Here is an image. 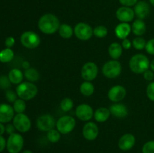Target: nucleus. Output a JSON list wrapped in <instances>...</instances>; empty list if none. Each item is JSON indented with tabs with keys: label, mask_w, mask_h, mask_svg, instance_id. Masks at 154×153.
<instances>
[{
	"label": "nucleus",
	"mask_w": 154,
	"mask_h": 153,
	"mask_svg": "<svg viewBox=\"0 0 154 153\" xmlns=\"http://www.w3.org/2000/svg\"><path fill=\"white\" fill-rule=\"evenodd\" d=\"M23 74L24 76H25L27 80H29V82H36L40 78L39 72L35 68H29L25 70Z\"/></svg>",
	"instance_id": "obj_28"
},
{
	"label": "nucleus",
	"mask_w": 154,
	"mask_h": 153,
	"mask_svg": "<svg viewBox=\"0 0 154 153\" xmlns=\"http://www.w3.org/2000/svg\"><path fill=\"white\" fill-rule=\"evenodd\" d=\"M14 52L11 48H5L0 51V62L2 63H8L13 60Z\"/></svg>",
	"instance_id": "obj_27"
},
{
	"label": "nucleus",
	"mask_w": 154,
	"mask_h": 153,
	"mask_svg": "<svg viewBox=\"0 0 154 153\" xmlns=\"http://www.w3.org/2000/svg\"><path fill=\"white\" fill-rule=\"evenodd\" d=\"M22 153H32V152L31 151V150H24L23 152Z\"/></svg>",
	"instance_id": "obj_48"
},
{
	"label": "nucleus",
	"mask_w": 154,
	"mask_h": 153,
	"mask_svg": "<svg viewBox=\"0 0 154 153\" xmlns=\"http://www.w3.org/2000/svg\"><path fill=\"white\" fill-rule=\"evenodd\" d=\"M55 118L51 114H43L38 117L36 120V126L41 131L48 132L54 129L56 126Z\"/></svg>",
	"instance_id": "obj_9"
},
{
	"label": "nucleus",
	"mask_w": 154,
	"mask_h": 153,
	"mask_svg": "<svg viewBox=\"0 0 154 153\" xmlns=\"http://www.w3.org/2000/svg\"><path fill=\"white\" fill-rule=\"evenodd\" d=\"M142 153H154V140L147 141L144 144L141 149Z\"/></svg>",
	"instance_id": "obj_35"
},
{
	"label": "nucleus",
	"mask_w": 154,
	"mask_h": 153,
	"mask_svg": "<svg viewBox=\"0 0 154 153\" xmlns=\"http://www.w3.org/2000/svg\"><path fill=\"white\" fill-rule=\"evenodd\" d=\"M132 32V26L129 22H120L115 27L114 32L116 36L120 40L127 38Z\"/></svg>",
	"instance_id": "obj_20"
},
{
	"label": "nucleus",
	"mask_w": 154,
	"mask_h": 153,
	"mask_svg": "<svg viewBox=\"0 0 154 153\" xmlns=\"http://www.w3.org/2000/svg\"><path fill=\"white\" fill-rule=\"evenodd\" d=\"M146 94L149 100L154 102V81H152L147 85Z\"/></svg>",
	"instance_id": "obj_36"
},
{
	"label": "nucleus",
	"mask_w": 154,
	"mask_h": 153,
	"mask_svg": "<svg viewBox=\"0 0 154 153\" xmlns=\"http://www.w3.org/2000/svg\"><path fill=\"white\" fill-rule=\"evenodd\" d=\"M132 46L135 48V50H142L145 49L146 44H147V41H146L145 39L144 38H142L141 36H138L135 38L133 39L132 40Z\"/></svg>",
	"instance_id": "obj_32"
},
{
	"label": "nucleus",
	"mask_w": 154,
	"mask_h": 153,
	"mask_svg": "<svg viewBox=\"0 0 154 153\" xmlns=\"http://www.w3.org/2000/svg\"><path fill=\"white\" fill-rule=\"evenodd\" d=\"M135 12L130 7L121 6L116 10V17L121 22H130L135 18Z\"/></svg>",
	"instance_id": "obj_14"
},
{
	"label": "nucleus",
	"mask_w": 154,
	"mask_h": 153,
	"mask_svg": "<svg viewBox=\"0 0 154 153\" xmlns=\"http://www.w3.org/2000/svg\"><path fill=\"white\" fill-rule=\"evenodd\" d=\"M20 42L23 46L27 49H35L40 45L41 38L35 32L26 31L21 34Z\"/></svg>",
	"instance_id": "obj_7"
},
{
	"label": "nucleus",
	"mask_w": 154,
	"mask_h": 153,
	"mask_svg": "<svg viewBox=\"0 0 154 153\" xmlns=\"http://www.w3.org/2000/svg\"><path fill=\"white\" fill-rule=\"evenodd\" d=\"M149 2H150V4H151L152 6L154 7V0H149Z\"/></svg>",
	"instance_id": "obj_49"
},
{
	"label": "nucleus",
	"mask_w": 154,
	"mask_h": 153,
	"mask_svg": "<svg viewBox=\"0 0 154 153\" xmlns=\"http://www.w3.org/2000/svg\"><path fill=\"white\" fill-rule=\"evenodd\" d=\"M13 124L15 128L20 133H26L32 127V122L29 116L26 114L17 113L13 118Z\"/></svg>",
	"instance_id": "obj_8"
},
{
	"label": "nucleus",
	"mask_w": 154,
	"mask_h": 153,
	"mask_svg": "<svg viewBox=\"0 0 154 153\" xmlns=\"http://www.w3.org/2000/svg\"><path fill=\"white\" fill-rule=\"evenodd\" d=\"M75 114L76 116L81 121L88 122L93 117L94 111L90 105L87 104H81L76 107Z\"/></svg>",
	"instance_id": "obj_13"
},
{
	"label": "nucleus",
	"mask_w": 154,
	"mask_h": 153,
	"mask_svg": "<svg viewBox=\"0 0 154 153\" xmlns=\"http://www.w3.org/2000/svg\"><path fill=\"white\" fill-rule=\"evenodd\" d=\"M135 15L138 19L144 20L150 13V6L145 1H138L134 6Z\"/></svg>",
	"instance_id": "obj_18"
},
{
	"label": "nucleus",
	"mask_w": 154,
	"mask_h": 153,
	"mask_svg": "<svg viewBox=\"0 0 154 153\" xmlns=\"http://www.w3.org/2000/svg\"><path fill=\"white\" fill-rule=\"evenodd\" d=\"M80 92L83 95L90 97L95 92L94 85L90 81H84L80 86Z\"/></svg>",
	"instance_id": "obj_25"
},
{
	"label": "nucleus",
	"mask_w": 154,
	"mask_h": 153,
	"mask_svg": "<svg viewBox=\"0 0 154 153\" xmlns=\"http://www.w3.org/2000/svg\"><path fill=\"white\" fill-rule=\"evenodd\" d=\"M74 34L79 40H88L93 35V28L86 22H78L74 28Z\"/></svg>",
	"instance_id": "obj_10"
},
{
	"label": "nucleus",
	"mask_w": 154,
	"mask_h": 153,
	"mask_svg": "<svg viewBox=\"0 0 154 153\" xmlns=\"http://www.w3.org/2000/svg\"><path fill=\"white\" fill-rule=\"evenodd\" d=\"M135 142H136V139L132 134H125L119 139L118 147L122 151H129L133 148Z\"/></svg>",
	"instance_id": "obj_17"
},
{
	"label": "nucleus",
	"mask_w": 154,
	"mask_h": 153,
	"mask_svg": "<svg viewBox=\"0 0 154 153\" xmlns=\"http://www.w3.org/2000/svg\"><path fill=\"white\" fill-rule=\"evenodd\" d=\"M5 98L10 103H14L17 99V94L11 89H7L5 91Z\"/></svg>",
	"instance_id": "obj_37"
},
{
	"label": "nucleus",
	"mask_w": 154,
	"mask_h": 153,
	"mask_svg": "<svg viewBox=\"0 0 154 153\" xmlns=\"http://www.w3.org/2000/svg\"><path fill=\"white\" fill-rule=\"evenodd\" d=\"M126 89L121 85H116L111 87L108 92V98L111 101L118 103L126 98Z\"/></svg>",
	"instance_id": "obj_12"
},
{
	"label": "nucleus",
	"mask_w": 154,
	"mask_h": 153,
	"mask_svg": "<svg viewBox=\"0 0 154 153\" xmlns=\"http://www.w3.org/2000/svg\"><path fill=\"white\" fill-rule=\"evenodd\" d=\"M59 34L63 38L69 39L72 37L74 34V29L70 25L67 23L61 24L58 30Z\"/></svg>",
	"instance_id": "obj_26"
},
{
	"label": "nucleus",
	"mask_w": 154,
	"mask_h": 153,
	"mask_svg": "<svg viewBox=\"0 0 154 153\" xmlns=\"http://www.w3.org/2000/svg\"><path fill=\"white\" fill-rule=\"evenodd\" d=\"M143 75H144V80H146L147 81H149V82H152L153 80L154 79V72L150 68H149L148 70H146V71L143 74Z\"/></svg>",
	"instance_id": "obj_40"
},
{
	"label": "nucleus",
	"mask_w": 154,
	"mask_h": 153,
	"mask_svg": "<svg viewBox=\"0 0 154 153\" xmlns=\"http://www.w3.org/2000/svg\"><path fill=\"white\" fill-rule=\"evenodd\" d=\"M15 130H16V128H15L14 124H11V123H7V124L5 125V132L8 134H12L15 133Z\"/></svg>",
	"instance_id": "obj_42"
},
{
	"label": "nucleus",
	"mask_w": 154,
	"mask_h": 153,
	"mask_svg": "<svg viewBox=\"0 0 154 153\" xmlns=\"http://www.w3.org/2000/svg\"><path fill=\"white\" fill-rule=\"evenodd\" d=\"M108 28L105 26H97L93 28V35L99 38H103L108 34Z\"/></svg>",
	"instance_id": "obj_33"
},
{
	"label": "nucleus",
	"mask_w": 154,
	"mask_h": 153,
	"mask_svg": "<svg viewBox=\"0 0 154 153\" xmlns=\"http://www.w3.org/2000/svg\"><path fill=\"white\" fill-rule=\"evenodd\" d=\"M147 31V26L143 20L137 19L132 22V32L135 35L142 36Z\"/></svg>",
	"instance_id": "obj_21"
},
{
	"label": "nucleus",
	"mask_w": 154,
	"mask_h": 153,
	"mask_svg": "<svg viewBox=\"0 0 154 153\" xmlns=\"http://www.w3.org/2000/svg\"><path fill=\"white\" fill-rule=\"evenodd\" d=\"M8 76L9 80L12 84L19 85L23 82L24 74L20 69L13 68L9 71Z\"/></svg>",
	"instance_id": "obj_24"
},
{
	"label": "nucleus",
	"mask_w": 154,
	"mask_h": 153,
	"mask_svg": "<svg viewBox=\"0 0 154 153\" xmlns=\"http://www.w3.org/2000/svg\"><path fill=\"white\" fill-rule=\"evenodd\" d=\"M121 45H122V46H123V49L129 50L131 47H132V43L130 41V40H129V39L126 38V39H123V41H122Z\"/></svg>",
	"instance_id": "obj_43"
},
{
	"label": "nucleus",
	"mask_w": 154,
	"mask_h": 153,
	"mask_svg": "<svg viewBox=\"0 0 154 153\" xmlns=\"http://www.w3.org/2000/svg\"><path fill=\"white\" fill-rule=\"evenodd\" d=\"M82 134L87 140H95L99 135V127L93 122H88L83 127Z\"/></svg>",
	"instance_id": "obj_15"
},
{
	"label": "nucleus",
	"mask_w": 154,
	"mask_h": 153,
	"mask_svg": "<svg viewBox=\"0 0 154 153\" xmlns=\"http://www.w3.org/2000/svg\"><path fill=\"white\" fill-rule=\"evenodd\" d=\"M145 50L150 55L154 56V38L150 39L148 41H147Z\"/></svg>",
	"instance_id": "obj_38"
},
{
	"label": "nucleus",
	"mask_w": 154,
	"mask_h": 153,
	"mask_svg": "<svg viewBox=\"0 0 154 153\" xmlns=\"http://www.w3.org/2000/svg\"><path fill=\"white\" fill-rule=\"evenodd\" d=\"M59 18L53 14H45L38 20V26L42 33L46 34H52L57 32L60 26Z\"/></svg>",
	"instance_id": "obj_1"
},
{
	"label": "nucleus",
	"mask_w": 154,
	"mask_h": 153,
	"mask_svg": "<svg viewBox=\"0 0 154 153\" xmlns=\"http://www.w3.org/2000/svg\"><path fill=\"white\" fill-rule=\"evenodd\" d=\"M99 73V68L96 63L88 62L83 65L81 68V76L85 81H93L97 76Z\"/></svg>",
	"instance_id": "obj_11"
},
{
	"label": "nucleus",
	"mask_w": 154,
	"mask_h": 153,
	"mask_svg": "<svg viewBox=\"0 0 154 153\" xmlns=\"http://www.w3.org/2000/svg\"><path fill=\"white\" fill-rule=\"evenodd\" d=\"M6 145H7V140L5 139L2 135H0V152L4 151L5 148H6Z\"/></svg>",
	"instance_id": "obj_44"
},
{
	"label": "nucleus",
	"mask_w": 154,
	"mask_h": 153,
	"mask_svg": "<svg viewBox=\"0 0 154 153\" xmlns=\"http://www.w3.org/2000/svg\"><path fill=\"white\" fill-rule=\"evenodd\" d=\"M76 125V120L75 118L69 115L60 117L56 123L57 130L62 134H68L71 133Z\"/></svg>",
	"instance_id": "obj_5"
},
{
	"label": "nucleus",
	"mask_w": 154,
	"mask_h": 153,
	"mask_svg": "<svg viewBox=\"0 0 154 153\" xmlns=\"http://www.w3.org/2000/svg\"><path fill=\"white\" fill-rule=\"evenodd\" d=\"M24 145L23 137L18 133H14L9 135L7 140L6 148L9 153H19Z\"/></svg>",
	"instance_id": "obj_6"
},
{
	"label": "nucleus",
	"mask_w": 154,
	"mask_h": 153,
	"mask_svg": "<svg viewBox=\"0 0 154 153\" xmlns=\"http://www.w3.org/2000/svg\"><path fill=\"white\" fill-rule=\"evenodd\" d=\"M74 106V102L70 98H65L60 102V108L63 112H69Z\"/></svg>",
	"instance_id": "obj_30"
},
{
	"label": "nucleus",
	"mask_w": 154,
	"mask_h": 153,
	"mask_svg": "<svg viewBox=\"0 0 154 153\" xmlns=\"http://www.w3.org/2000/svg\"><path fill=\"white\" fill-rule=\"evenodd\" d=\"M122 72V65L117 60L112 59L108 61L102 67V74L109 79H114L120 75Z\"/></svg>",
	"instance_id": "obj_4"
},
{
	"label": "nucleus",
	"mask_w": 154,
	"mask_h": 153,
	"mask_svg": "<svg viewBox=\"0 0 154 153\" xmlns=\"http://www.w3.org/2000/svg\"><path fill=\"white\" fill-rule=\"evenodd\" d=\"M11 82L9 80L8 76L6 75H1L0 76V88L2 89H9L11 87Z\"/></svg>",
	"instance_id": "obj_34"
},
{
	"label": "nucleus",
	"mask_w": 154,
	"mask_h": 153,
	"mask_svg": "<svg viewBox=\"0 0 154 153\" xmlns=\"http://www.w3.org/2000/svg\"><path fill=\"white\" fill-rule=\"evenodd\" d=\"M14 44H15V39L14 37H12V36H9V37H8L7 38L5 39V45L6 47L11 48L12 46H14Z\"/></svg>",
	"instance_id": "obj_41"
},
{
	"label": "nucleus",
	"mask_w": 154,
	"mask_h": 153,
	"mask_svg": "<svg viewBox=\"0 0 154 153\" xmlns=\"http://www.w3.org/2000/svg\"><path fill=\"white\" fill-rule=\"evenodd\" d=\"M47 137H48V140L50 142H52V143H56L61 138V134L60 133V131L57 129H51V130L48 131Z\"/></svg>",
	"instance_id": "obj_31"
},
{
	"label": "nucleus",
	"mask_w": 154,
	"mask_h": 153,
	"mask_svg": "<svg viewBox=\"0 0 154 153\" xmlns=\"http://www.w3.org/2000/svg\"><path fill=\"white\" fill-rule=\"evenodd\" d=\"M150 68L154 72V58L150 62Z\"/></svg>",
	"instance_id": "obj_47"
},
{
	"label": "nucleus",
	"mask_w": 154,
	"mask_h": 153,
	"mask_svg": "<svg viewBox=\"0 0 154 153\" xmlns=\"http://www.w3.org/2000/svg\"><path fill=\"white\" fill-rule=\"evenodd\" d=\"M138 0H119V2L122 4V6H126V7H132L136 4Z\"/></svg>",
	"instance_id": "obj_39"
},
{
	"label": "nucleus",
	"mask_w": 154,
	"mask_h": 153,
	"mask_svg": "<svg viewBox=\"0 0 154 153\" xmlns=\"http://www.w3.org/2000/svg\"><path fill=\"white\" fill-rule=\"evenodd\" d=\"M22 67L25 70H26V69L29 68H30V63L28 61H23L22 63Z\"/></svg>",
	"instance_id": "obj_45"
},
{
	"label": "nucleus",
	"mask_w": 154,
	"mask_h": 153,
	"mask_svg": "<svg viewBox=\"0 0 154 153\" xmlns=\"http://www.w3.org/2000/svg\"><path fill=\"white\" fill-rule=\"evenodd\" d=\"M14 110L13 106L8 104H0V123H9L14 117Z\"/></svg>",
	"instance_id": "obj_16"
},
{
	"label": "nucleus",
	"mask_w": 154,
	"mask_h": 153,
	"mask_svg": "<svg viewBox=\"0 0 154 153\" xmlns=\"http://www.w3.org/2000/svg\"><path fill=\"white\" fill-rule=\"evenodd\" d=\"M123 53V46L117 42L111 43L108 46V54L113 59L117 60Z\"/></svg>",
	"instance_id": "obj_23"
},
{
	"label": "nucleus",
	"mask_w": 154,
	"mask_h": 153,
	"mask_svg": "<svg viewBox=\"0 0 154 153\" xmlns=\"http://www.w3.org/2000/svg\"><path fill=\"white\" fill-rule=\"evenodd\" d=\"M38 87L32 82H23L17 86L16 92L20 98L24 100H29L34 98L38 94Z\"/></svg>",
	"instance_id": "obj_3"
},
{
	"label": "nucleus",
	"mask_w": 154,
	"mask_h": 153,
	"mask_svg": "<svg viewBox=\"0 0 154 153\" xmlns=\"http://www.w3.org/2000/svg\"><path fill=\"white\" fill-rule=\"evenodd\" d=\"M110 116H111V112H110L109 109L102 106V107H99L96 110L93 117L98 122H105L109 118Z\"/></svg>",
	"instance_id": "obj_22"
},
{
	"label": "nucleus",
	"mask_w": 154,
	"mask_h": 153,
	"mask_svg": "<svg viewBox=\"0 0 154 153\" xmlns=\"http://www.w3.org/2000/svg\"><path fill=\"white\" fill-rule=\"evenodd\" d=\"M109 110L111 112V115L119 118H126L128 116V114H129V110H128L127 106L125 104H123L119 103V102L111 105Z\"/></svg>",
	"instance_id": "obj_19"
},
{
	"label": "nucleus",
	"mask_w": 154,
	"mask_h": 153,
	"mask_svg": "<svg viewBox=\"0 0 154 153\" xmlns=\"http://www.w3.org/2000/svg\"><path fill=\"white\" fill-rule=\"evenodd\" d=\"M150 60L148 57L142 53L134 55L130 58L129 66L130 70L135 74H144L150 68Z\"/></svg>",
	"instance_id": "obj_2"
},
{
	"label": "nucleus",
	"mask_w": 154,
	"mask_h": 153,
	"mask_svg": "<svg viewBox=\"0 0 154 153\" xmlns=\"http://www.w3.org/2000/svg\"><path fill=\"white\" fill-rule=\"evenodd\" d=\"M5 132V126L3 123H0V135H3Z\"/></svg>",
	"instance_id": "obj_46"
},
{
	"label": "nucleus",
	"mask_w": 154,
	"mask_h": 153,
	"mask_svg": "<svg viewBox=\"0 0 154 153\" xmlns=\"http://www.w3.org/2000/svg\"><path fill=\"white\" fill-rule=\"evenodd\" d=\"M14 110L17 113H23L26 110V104L25 100L21 98H18L13 103Z\"/></svg>",
	"instance_id": "obj_29"
}]
</instances>
